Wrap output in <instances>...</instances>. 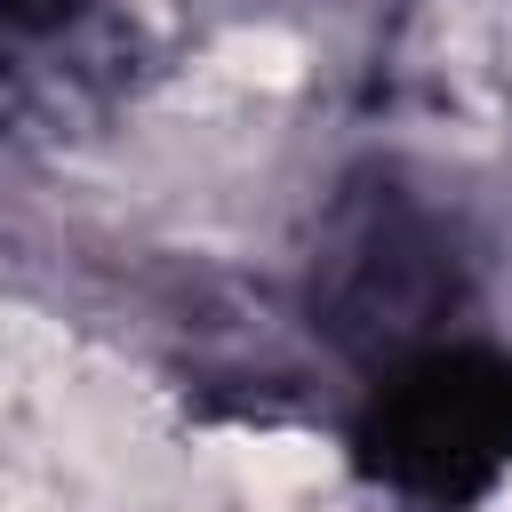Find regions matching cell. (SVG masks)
Wrapping results in <instances>:
<instances>
[{"mask_svg":"<svg viewBox=\"0 0 512 512\" xmlns=\"http://www.w3.org/2000/svg\"><path fill=\"white\" fill-rule=\"evenodd\" d=\"M224 456H232V472L248 480V496H256V504H288V496H304V488H320V480L336 472V448H328V440H304V432L232 440Z\"/></svg>","mask_w":512,"mask_h":512,"instance_id":"6da1fadb","label":"cell"},{"mask_svg":"<svg viewBox=\"0 0 512 512\" xmlns=\"http://www.w3.org/2000/svg\"><path fill=\"white\" fill-rule=\"evenodd\" d=\"M48 384H64V336L16 304H0V416L40 400Z\"/></svg>","mask_w":512,"mask_h":512,"instance_id":"7a4b0ae2","label":"cell"},{"mask_svg":"<svg viewBox=\"0 0 512 512\" xmlns=\"http://www.w3.org/2000/svg\"><path fill=\"white\" fill-rule=\"evenodd\" d=\"M208 72L232 88H296L304 80V48L288 32H232L208 48Z\"/></svg>","mask_w":512,"mask_h":512,"instance_id":"3957f363","label":"cell"},{"mask_svg":"<svg viewBox=\"0 0 512 512\" xmlns=\"http://www.w3.org/2000/svg\"><path fill=\"white\" fill-rule=\"evenodd\" d=\"M0 512H40V504H24V496H0Z\"/></svg>","mask_w":512,"mask_h":512,"instance_id":"277c9868","label":"cell"},{"mask_svg":"<svg viewBox=\"0 0 512 512\" xmlns=\"http://www.w3.org/2000/svg\"><path fill=\"white\" fill-rule=\"evenodd\" d=\"M504 512H512V488H504Z\"/></svg>","mask_w":512,"mask_h":512,"instance_id":"5b68a950","label":"cell"}]
</instances>
